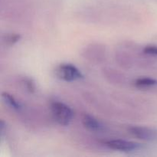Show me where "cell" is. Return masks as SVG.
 <instances>
[{
	"label": "cell",
	"instance_id": "6da1fadb",
	"mask_svg": "<svg viewBox=\"0 0 157 157\" xmlns=\"http://www.w3.org/2000/svg\"><path fill=\"white\" fill-rule=\"evenodd\" d=\"M50 110L54 120L61 126H67L74 117V112L67 104L58 101L50 103Z\"/></svg>",
	"mask_w": 157,
	"mask_h": 157
},
{
	"label": "cell",
	"instance_id": "7a4b0ae2",
	"mask_svg": "<svg viewBox=\"0 0 157 157\" xmlns=\"http://www.w3.org/2000/svg\"><path fill=\"white\" fill-rule=\"evenodd\" d=\"M55 75L59 79L67 82H73L84 78L81 71L70 63L60 64L55 69Z\"/></svg>",
	"mask_w": 157,
	"mask_h": 157
},
{
	"label": "cell",
	"instance_id": "3957f363",
	"mask_svg": "<svg viewBox=\"0 0 157 157\" xmlns=\"http://www.w3.org/2000/svg\"><path fill=\"white\" fill-rule=\"evenodd\" d=\"M104 144L107 148L110 149V150L125 152V153L137 151V150H141L143 147V146L141 144H138V143L120 139L107 140L104 142Z\"/></svg>",
	"mask_w": 157,
	"mask_h": 157
},
{
	"label": "cell",
	"instance_id": "277c9868",
	"mask_svg": "<svg viewBox=\"0 0 157 157\" xmlns=\"http://www.w3.org/2000/svg\"><path fill=\"white\" fill-rule=\"evenodd\" d=\"M128 132L135 138L147 142H157V129L143 126H131Z\"/></svg>",
	"mask_w": 157,
	"mask_h": 157
},
{
	"label": "cell",
	"instance_id": "5b68a950",
	"mask_svg": "<svg viewBox=\"0 0 157 157\" xmlns=\"http://www.w3.org/2000/svg\"><path fill=\"white\" fill-rule=\"evenodd\" d=\"M81 123L87 130L92 132H99L104 129V125L96 117L89 113H83Z\"/></svg>",
	"mask_w": 157,
	"mask_h": 157
},
{
	"label": "cell",
	"instance_id": "8992f818",
	"mask_svg": "<svg viewBox=\"0 0 157 157\" xmlns=\"http://www.w3.org/2000/svg\"><path fill=\"white\" fill-rule=\"evenodd\" d=\"M2 100L3 103L12 110L18 111L22 108V105L21 104V103L17 101L12 94L7 93V92H2Z\"/></svg>",
	"mask_w": 157,
	"mask_h": 157
},
{
	"label": "cell",
	"instance_id": "52a82bcc",
	"mask_svg": "<svg viewBox=\"0 0 157 157\" xmlns=\"http://www.w3.org/2000/svg\"><path fill=\"white\" fill-rule=\"evenodd\" d=\"M133 84L137 88H151L157 85V80L150 77H140L135 80Z\"/></svg>",
	"mask_w": 157,
	"mask_h": 157
},
{
	"label": "cell",
	"instance_id": "ba28073f",
	"mask_svg": "<svg viewBox=\"0 0 157 157\" xmlns=\"http://www.w3.org/2000/svg\"><path fill=\"white\" fill-rule=\"evenodd\" d=\"M21 83L27 91H29V93H35V90H36V87H35V81L32 78L26 77V78H24L21 80Z\"/></svg>",
	"mask_w": 157,
	"mask_h": 157
},
{
	"label": "cell",
	"instance_id": "9c48e42d",
	"mask_svg": "<svg viewBox=\"0 0 157 157\" xmlns=\"http://www.w3.org/2000/svg\"><path fill=\"white\" fill-rule=\"evenodd\" d=\"M21 39V35H18V34H15V33H10V34H6V35L3 38V41L6 43V44H9V45H12V44H15V43L18 42Z\"/></svg>",
	"mask_w": 157,
	"mask_h": 157
},
{
	"label": "cell",
	"instance_id": "30bf717a",
	"mask_svg": "<svg viewBox=\"0 0 157 157\" xmlns=\"http://www.w3.org/2000/svg\"><path fill=\"white\" fill-rule=\"evenodd\" d=\"M143 52H144V54L149 55V56L156 57L157 45H155V44H149V45L145 46V47L143 48Z\"/></svg>",
	"mask_w": 157,
	"mask_h": 157
}]
</instances>
